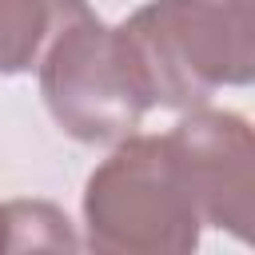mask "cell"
I'll use <instances>...</instances> for the list:
<instances>
[{
  "label": "cell",
  "mask_w": 255,
  "mask_h": 255,
  "mask_svg": "<svg viewBox=\"0 0 255 255\" xmlns=\"http://www.w3.org/2000/svg\"><path fill=\"white\" fill-rule=\"evenodd\" d=\"M116 32L147 108L191 112L255 80V0H151Z\"/></svg>",
  "instance_id": "1"
},
{
  "label": "cell",
  "mask_w": 255,
  "mask_h": 255,
  "mask_svg": "<svg viewBox=\"0 0 255 255\" xmlns=\"http://www.w3.org/2000/svg\"><path fill=\"white\" fill-rule=\"evenodd\" d=\"M203 219L163 135H124L84 183V247L104 255H183Z\"/></svg>",
  "instance_id": "2"
},
{
  "label": "cell",
  "mask_w": 255,
  "mask_h": 255,
  "mask_svg": "<svg viewBox=\"0 0 255 255\" xmlns=\"http://www.w3.org/2000/svg\"><path fill=\"white\" fill-rule=\"evenodd\" d=\"M36 72L48 116L76 143H116L151 112L120 32L96 12L72 20L48 44Z\"/></svg>",
  "instance_id": "3"
},
{
  "label": "cell",
  "mask_w": 255,
  "mask_h": 255,
  "mask_svg": "<svg viewBox=\"0 0 255 255\" xmlns=\"http://www.w3.org/2000/svg\"><path fill=\"white\" fill-rule=\"evenodd\" d=\"M175 171L203 219L239 243H251L255 223V135L239 112L191 108L163 135Z\"/></svg>",
  "instance_id": "4"
},
{
  "label": "cell",
  "mask_w": 255,
  "mask_h": 255,
  "mask_svg": "<svg viewBox=\"0 0 255 255\" xmlns=\"http://www.w3.org/2000/svg\"><path fill=\"white\" fill-rule=\"evenodd\" d=\"M88 12V0H0V76L32 72L48 44Z\"/></svg>",
  "instance_id": "5"
},
{
  "label": "cell",
  "mask_w": 255,
  "mask_h": 255,
  "mask_svg": "<svg viewBox=\"0 0 255 255\" xmlns=\"http://www.w3.org/2000/svg\"><path fill=\"white\" fill-rule=\"evenodd\" d=\"M4 251H76L84 247L72 231V219L48 199H12L0 203Z\"/></svg>",
  "instance_id": "6"
},
{
  "label": "cell",
  "mask_w": 255,
  "mask_h": 255,
  "mask_svg": "<svg viewBox=\"0 0 255 255\" xmlns=\"http://www.w3.org/2000/svg\"><path fill=\"white\" fill-rule=\"evenodd\" d=\"M0 251H4V219H0Z\"/></svg>",
  "instance_id": "7"
}]
</instances>
